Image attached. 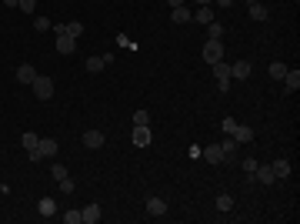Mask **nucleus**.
Instances as JSON below:
<instances>
[{"instance_id": "obj_1", "label": "nucleus", "mask_w": 300, "mask_h": 224, "mask_svg": "<svg viewBox=\"0 0 300 224\" xmlns=\"http://www.w3.org/2000/svg\"><path fill=\"white\" fill-rule=\"evenodd\" d=\"M33 97H37V101H50V97H54V80L50 77H44V74H37V77H33Z\"/></svg>"}, {"instance_id": "obj_2", "label": "nucleus", "mask_w": 300, "mask_h": 224, "mask_svg": "<svg viewBox=\"0 0 300 224\" xmlns=\"http://www.w3.org/2000/svg\"><path fill=\"white\" fill-rule=\"evenodd\" d=\"M210 67H213V77H217L220 94H227V87H230V64L227 60H217V64H210Z\"/></svg>"}, {"instance_id": "obj_3", "label": "nucleus", "mask_w": 300, "mask_h": 224, "mask_svg": "<svg viewBox=\"0 0 300 224\" xmlns=\"http://www.w3.org/2000/svg\"><path fill=\"white\" fill-rule=\"evenodd\" d=\"M204 60H207V64L223 60V40H207V44H204Z\"/></svg>"}, {"instance_id": "obj_4", "label": "nucleus", "mask_w": 300, "mask_h": 224, "mask_svg": "<svg viewBox=\"0 0 300 224\" xmlns=\"http://www.w3.org/2000/svg\"><path fill=\"white\" fill-rule=\"evenodd\" d=\"M57 151H60V144H57L54 137H40V141H37V154H40V161L57 157Z\"/></svg>"}, {"instance_id": "obj_5", "label": "nucleus", "mask_w": 300, "mask_h": 224, "mask_svg": "<svg viewBox=\"0 0 300 224\" xmlns=\"http://www.w3.org/2000/svg\"><path fill=\"white\" fill-rule=\"evenodd\" d=\"M250 177H253V181H260L264 187H270V184L277 181V174H274V168H270V164H257V171H253Z\"/></svg>"}, {"instance_id": "obj_6", "label": "nucleus", "mask_w": 300, "mask_h": 224, "mask_svg": "<svg viewBox=\"0 0 300 224\" xmlns=\"http://www.w3.org/2000/svg\"><path fill=\"white\" fill-rule=\"evenodd\" d=\"M60 34H63V37H73V40H80L84 27H80L77 20H70V24H57V27H54V37H60Z\"/></svg>"}, {"instance_id": "obj_7", "label": "nucleus", "mask_w": 300, "mask_h": 224, "mask_svg": "<svg viewBox=\"0 0 300 224\" xmlns=\"http://www.w3.org/2000/svg\"><path fill=\"white\" fill-rule=\"evenodd\" d=\"M250 71H253L250 60H237V64H230V80H247Z\"/></svg>"}, {"instance_id": "obj_8", "label": "nucleus", "mask_w": 300, "mask_h": 224, "mask_svg": "<svg viewBox=\"0 0 300 224\" xmlns=\"http://www.w3.org/2000/svg\"><path fill=\"white\" fill-rule=\"evenodd\" d=\"M247 14H250V20H260V24H264V20L270 17V10L264 7L260 0H247Z\"/></svg>"}, {"instance_id": "obj_9", "label": "nucleus", "mask_w": 300, "mask_h": 224, "mask_svg": "<svg viewBox=\"0 0 300 224\" xmlns=\"http://www.w3.org/2000/svg\"><path fill=\"white\" fill-rule=\"evenodd\" d=\"M147 214L150 217H167V201L164 198H147Z\"/></svg>"}, {"instance_id": "obj_10", "label": "nucleus", "mask_w": 300, "mask_h": 224, "mask_svg": "<svg viewBox=\"0 0 300 224\" xmlns=\"http://www.w3.org/2000/svg\"><path fill=\"white\" fill-rule=\"evenodd\" d=\"M134 144L150 147V124H134Z\"/></svg>"}, {"instance_id": "obj_11", "label": "nucleus", "mask_w": 300, "mask_h": 224, "mask_svg": "<svg viewBox=\"0 0 300 224\" xmlns=\"http://www.w3.org/2000/svg\"><path fill=\"white\" fill-rule=\"evenodd\" d=\"M103 217V211H100V204H87V208L80 211V221L84 224H97Z\"/></svg>"}, {"instance_id": "obj_12", "label": "nucleus", "mask_w": 300, "mask_h": 224, "mask_svg": "<svg viewBox=\"0 0 300 224\" xmlns=\"http://www.w3.org/2000/svg\"><path fill=\"white\" fill-rule=\"evenodd\" d=\"M200 154H204V161H210V164H223V151H220V144H207Z\"/></svg>"}, {"instance_id": "obj_13", "label": "nucleus", "mask_w": 300, "mask_h": 224, "mask_svg": "<svg viewBox=\"0 0 300 224\" xmlns=\"http://www.w3.org/2000/svg\"><path fill=\"white\" fill-rule=\"evenodd\" d=\"M33 77H37V67L33 64H20L17 67V80H20V84H33Z\"/></svg>"}, {"instance_id": "obj_14", "label": "nucleus", "mask_w": 300, "mask_h": 224, "mask_svg": "<svg viewBox=\"0 0 300 224\" xmlns=\"http://www.w3.org/2000/svg\"><path fill=\"white\" fill-rule=\"evenodd\" d=\"M284 87H287V94H293V90L300 87V71H297V67H293V71L287 67V74H284Z\"/></svg>"}, {"instance_id": "obj_15", "label": "nucleus", "mask_w": 300, "mask_h": 224, "mask_svg": "<svg viewBox=\"0 0 300 224\" xmlns=\"http://www.w3.org/2000/svg\"><path fill=\"white\" fill-rule=\"evenodd\" d=\"M234 141H237V144H250L253 141V127H247V124H237V131H234Z\"/></svg>"}, {"instance_id": "obj_16", "label": "nucleus", "mask_w": 300, "mask_h": 224, "mask_svg": "<svg viewBox=\"0 0 300 224\" xmlns=\"http://www.w3.org/2000/svg\"><path fill=\"white\" fill-rule=\"evenodd\" d=\"M37 211H40L44 217H54V214H57V201H54V198H40V201H37Z\"/></svg>"}, {"instance_id": "obj_17", "label": "nucleus", "mask_w": 300, "mask_h": 224, "mask_svg": "<svg viewBox=\"0 0 300 224\" xmlns=\"http://www.w3.org/2000/svg\"><path fill=\"white\" fill-rule=\"evenodd\" d=\"M84 147H90V151L103 147V134L100 131H87V134H84Z\"/></svg>"}, {"instance_id": "obj_18", "label": "nucleus", "mask_w": 300, "mask_h": 224, "mask_svg": "<svg viewBox=\"0 0 300 224\" xmlns=\"http://www.w3.org/2000/svg\"><path fill=\"white\" fill-rule=\"evenodd\" d=\"M73 50H77V40L73 37H57V54H73Z\"/></svg>"}, {"instance_id": "obj_19", "label": "nucleus", "mask_w": 300, "mask_h": 224, "mask_svg": "<svg viewBox=\"0 0 300 224\" xmlns=\"http://www.w3.org/2000/svg\"><path fill=\"white\" fill-rule=\"evenodd\" d=\"M270 168H274L277 181H280V177H290V161H287V157H277L274 164H270Z\"/></svg>"}, {"instance_id": "obj_20", "label": "nucleus", "mask_w": 300, "mask_h": 224, "mask_svg": "<svg viewBox=\"0 0 300 224\" xmlns=\"http://www.w3.org/2000/svg\"><path fill=\"white\" fill-rule=\"evenodd\" d=\"M213 208L220 211V214H230V211H234V198H230V194H217V201H213Z\"/></svg>"}, {"instance_id": "obj_21", "label": "nucleus", "mask_w": 300, "mask_h": 224, "mask_svg": "<svg viewBox=\"0 0 300 224\" xmlns=\"http://www.w3.org/2000/svg\"><path fill=\"white\" fill-rule=\"evenodd\" d=\"M220 151H223V161H237V141L234 137L220 141Z\"/></svg>"}, {"instance_id": "obj_22", "label": "nucleus", "mask_w": 300, "mask_h": 224, "mask_svg": "<svg viewBox=\"0 0 300 224\" xmlns=\"http://www.w3.org/2000/svg\"><path fill=\"white\" fill-rule=\"evenodd\" d=\"M170 20H174V24H190V20H194V14H190V10H187V4H183V7H174Z\"/></svg>"}, {"instance_id": "obj_23", "label": "nucleus", "mask_w": 300, "mask_h": 224, "mask_svg": "<svg viewBox=\"0 0 300 224\" xmlns=\"http://www.w3.org/2000/svg\"><path fill=\"white\" fill-rule=\"evenodd\" d=\"M194 20H197V24H210V20H213V10L210 7H197V10H194Z\"/></svg>"}, {"instance_id": "obj_24", "label": "nucleus", "mask_w": 300, "mask_h": 224, "mask_svg": "<svg viewBox=\"0 0 300 224\" xmlns=\"http://www.w3.org/2000/svg\"><path fill=\"white\" fill-rule=\"evenodd\" d=\"M270 80H284V74H287V64H280V60H277V64H270Z\"/></svg>"}, {"instance_id": "obj_25", "label": "nucleus", "mask_w": 300, "mask_h": 224, "mask_svg": "<svg viewBox=\"0 0 300 224\" xmlns=\"http://www.w3.org/2000/svg\"><path fill=\"white\" fill-rule=\"evenodd\" d=\"M207 37H210V40H220L223 37V27L217 24V20H210V24H207Z\"/></svg>"}, {"instance_id": "obj_26", "label": "nucleus", "mask_w": 300, "mask_h": 224, "mask_svg": "<svg viewBox=\"0 0 300 224\" xmlns=\"http://www.w3.org/2000/svg\"><path fill=\"white\" fill-rule=\"evenodd\" d=\"M103 67H107V64H103V57H87V71L90 74H100Z\"/></svg>"}, {"instance_id": "obj_27", "label": "nucleus", "mask_w": 300, "mask_h": 224, "mask_svg": "<svg viewBox=\"0 0 300 224\" xmlns=\"http://www.w3.org/2000/svg\"><path fill=\"white\" fill-rule=\"evenodd\" d=\"M37 141H40V137H37V134H30V131H27V134L20 137V144H24L27 151H33V147H37Z\"/></svg>"}, {"instance_id": "obj_28", "label": "nucleus", "mask_w": 300, "mask_h": 224, "mask_svg": "<svg viewBox=\"0 0 300 224\" xmlns=\"http://www.w3.org/2000/svg\"><path fill=\"white\" fill-rule=\"evenodd\" d=\"M33 30H37V34H47L50 30V20H47V17H37V20H33Z\"/></svg>"}, {"instance_id": "obj_29", "label": "nucleus", "mask_w": 300, "mask_h": 224, "mask_svg": "<svg viewBox=\"0 0 300 224\" xmlns=\"http://www.w3.org/2000/svg\"><path fill=\"white\" fill-rule=\"evenodd\" d=\"M57 184H60V191H63V194H73V191H77V184L70 181V174L63 177V181H57Z\"/></svg>"}, {"instance_id": "obj_30", "label": "nucleus", "mask_w": 300, "mask_h": 224, "mask_svg": "<svg viewBox=\"0 0 300 224\" xmlns=\"http://www.w3.org/2000/svg\"><path fill=\"white\" fill-rule=\"evenodd\" d=\"M240 168H244L247 174H253V171H257V157H244V161H240Z\"/></svg>"}, {"instance_id": "obj_31", "label": "nucleus", "mask_w": 300, "mask_h": 224, "mask_svg": "<svg viewBox=\"0 0 300 224\" xmlns=\"http://www.w3.org/2000/svg\"><path fill=\"white\" fill-rule=\"evenodd\" d=\"M220 127H223V134H234V131H237V120H234V117H223Z\"/></svg>"}, {"instance_id": "obj_32", "label": "nucleus", "mask_w": 300, "mask_h": 224, "mask_svg": "<svg viewBox=\"0 0 300 224\" xmlns=\"http://www.w3.org/2000/svg\"><path fill=\"white\" fill-rule=\"evenodd\" d=\"M17 7L24 10V14H33V10H37V0H20V4H17Z\"/></svg>"}, {"instance_id": "obj_33", "label": "nucleus", "mask_w": 300, "mask_h": 224, "mask_svg": "<svg viewBox=\"0 0 300 224\" xmlns=\"http://www.w3.org/2000/svg\"><path fill=\"white\" fill-rule=\"evenodd\" d=\"M50 174H54V181H63V177H67V168H63V164H54Z\"/></svg>"}, {"instance_id": "obj_34", "label": "nucleus", "mask_w": 300, "mask_h": 224, "mask_svg": "<svg viewBox=\"0 0 300 224\" xmlns=\"http://www.w3.org/2000/svg\"><path fill=\"white\" fill-rule=\"evenodd\" d=\"M63 221H67V224H80V211H77V208L67 211V214H63Z\"/></svg>"}, {"instance_id": "obj_35", "label": "nucleus", "mask_w": 300, "mask_h": 224, "mask_svg": "<svg viewBox=\"0 0 300 224\" xmlns=\"http://www.w3.org/2000/svg\"><path fill=\"white\" fill-rule=\"evenodd\" d=\"M134 124H150V114L147 111H134Z\"/></svg>"}, {"instance_id": "obj_36", "label": "nucleus", "mask_w": 300, "mask_h": 224, "mask_svg": "<svg viewBox=\"0 0 300 224\" xmlns=\"http://www.w3.org/2000/svg\"><path fill=\"white\" fill-rule=\"evenodd\" d=\"M167 4H170V10H174V7H183L187 0H167Z\"/></svg>"}, {"instance_id": "obj_37", "label": "nucleus", "mask_w": 300, "mask_h": 224, "mask_svg": "<svg viewBox=\"0 0 300 224\" xmlns=\"http://www.w3.org/2000/svg\"><path fill=\"white\" fill-rule=\"evenodd\" d=\"M217 4H220V7H234V0H217Z\"/></svg>"}, {"instance_id": "obj_38", "label": "nucleus", "mask_w": 300, "mask_h": 224, "mask_svg": "<svg viewBox=\"0 0 300 224\" xmlns=\"http://www.w3.org/2000/svg\"><path fill=\"white\" fill-rule=\"evenodd\" d=\"M197 4H200V7H210V4H213V0H197Z\"/></svg>"}]
</instances>
